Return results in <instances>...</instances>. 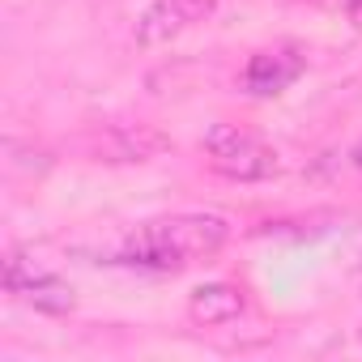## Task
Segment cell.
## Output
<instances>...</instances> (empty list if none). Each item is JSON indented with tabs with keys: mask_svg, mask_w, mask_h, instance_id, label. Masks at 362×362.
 Listing matches in <instances>:
<instances>
[{
	"mask_svg": "<svg viewBox=\"0 0 362 362\" xmlns=\"http://www.w3.org/2000/svg\"><path fill=\"white\" fill-rule=\"evenodd\" d=\"M230 239L226 218L218 214H184V218H162L132 235V243L119 252V264L141 269H184L201 256H214Z\"/></svg>",
	"mask_w": 362,
	"mask_h": 362,
	"instance_id": "obj_1",
	"label": "cell"
},
{
	"mask_svg": "<svg viewBox=\"0 0 362 362\" xmlns=\"http://www.w3.org/2000/svg\"><path fill=\"white\" fill-rule=\"evenodd\" d=\"M205 153L218 175L239 179V184H256V179L277 175V153L260 136L243 132L239 124H214L205 132Z\"/></svg>",
	"mask_w": 362,
	"mask_h": 362,
	"instance_id": "obj_2",
	"label": "cell"
},
{
	"mask_svg": "<svg viewBox=\"0 0 362 362\" xmlns=\"http://www.w3.org/2000/svg\"><path fill=\"white\" fill-rule=\"evenodd\" d=\"M218 0H153V5L136 18V43L141 47H162L179 39L184 30L209 22Z\"/></svg>",
	"mask_w": 362,
	"mask_h": 362,
	"instance_id": "obj_3",
	"label": "cell"
},
{
	"mask_svg": "<svg viewBox=\"0 0 362 362\" xmlns=\"http://www.w3.org/2000/svg\"><path fill=\"white\" fill-rule=\"evenodd\" d=\"M5 290L18 294V298H26V303H35L39 311H56V315L73 311V303H77L73 290H69L60 277L39 273V269H26L22 256H9V260H5Z\"/></svg>",
	"mask_w": 362,
	"mask_h": 362,
	"instance_id": "obj_4",
	"label": "cell"
},
{
	"mask_svg": "<svg viewBox=\"0 0 362 362\" xmlns=\"http://www.w3.org/2000/svg\"><path fill=\"white\" fill-rule=\"evenodd\" d=\"M303 73V56L290 52V47H277V52H256L243 69V90L256 94V98H269V94H281L286 86H294Z\"/></svg>",
	"mask_w": 362,
	"mask_h": 362,
	"instance_id": "obj_5",
	"label": "cell"
},
{
	"mask_svg": "<svg viewBox=\"0 0 362 362\" xmlns=\"http://www.w3.org/2000/svg\"><path fill=\"white\" fill-rule=\"evenodd\" d=\"M166 149H170V136L149 128V124H119L98 141L103 162H149V158H158Z\"/></svg>",
	"mask_w": 362,
	"mask_h": 362,
	"instance_id": "obj_6",
	"label": "cell"
},
{
	"mask_svg": "<svg viewBox=\"0 0 362 362\" xmlns=\"http://www.w3.org/2000/svg\"><path fill=\"white\" fill-rule=\"evenodd\" d=\"M188 315L197 324H230V320L243 315V290L239 286H226V281L197 286L192 298H188Z\"/></svg>",
	"mask_w": 362,
	"mask_h": 362,
	"instance_id": "obj_7",
	"label": "cell"
},
{
	"mask_svg": "<svg viewBox=\"0 0 362 362\" xmlns=\"http://www.w3.org/2000/svg\"><path fill=\"white\" fill-rule=\"evenodd\" d=\"M349 162H354V166H358V170H362V141H358V145H354V149H349Z\"/></svg>",
	"mask_w": 362,
	"mask_h": 362,
	"instance_id": "obj_8",
	"label": "cell"
}]
</instances>
